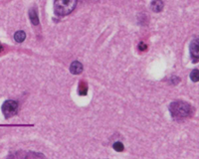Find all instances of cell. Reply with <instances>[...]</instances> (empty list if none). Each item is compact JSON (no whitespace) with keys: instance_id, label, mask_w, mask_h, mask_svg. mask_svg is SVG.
Masks as SVG:
<instances>
[{"instance_id":"cell-10","label":"cell","mask_w":199,"mask_h":159,"mask_svg":"<svg viewBox=\"0 0 199 159\" xmlns=\"http://www.w3.org/2000/svg\"><path fill=\"white\" fill-rule=\"evenodd\" d=\"M113 147H114V149L116 150V151H119V152L122 151V150H124V144H122V142H119V141L114 142V145H113Z\"/></svg>"},{"instance_id":"cell-8","label":"cell","mask_w":199,"mask_h":159,"mask_svg":"<svg viewBox=\"0 0 199 159\" xmlns=\"http://www.w3.org/2000/svg\"><path fill=\"white\" fill-rule=\"evenodd\" d=\"M25 38H26V34H25V32L22 31V30L17 31L14 34V39L16 42H18V43H22L23 41L25 40Z\"/></svg>"},{"instance_id":"cell-4","label":"cell","mask_w":199,"mask_h":159,"mask_svg":"<svg viewBox=\"0 0 199 159\" xmlns=\"http://www.w3.org/2000/svg\"><path fill=\"white\" fill-rule=\"evenodd\" d=\"M190 53L193 58V61L196 62L199 58V45H198V40L193 39L191 44H190Z\"/></svg>"},{"instance_id":"cell-1","label":"cell","mask_w":199,"mask_h":159,"mask_svg":"<svg viewBox=\"0 0 199 159\" xmlns=\"http://www.w3.org/2000/svg\"><path fill=\"white\" fill-rule=\"evenodd\" d=\"M170 114L173 119H182L189 116L192 113V108L187 103L183 101H175L172 103L169 106Z\"/></svg>"},{"instance_id":"cell-11","label":"cell","mask_w":199,"mask_h":159,"mask_svg":"<svg viewBox=\"0 0 199 159\" xmlns=\"http://www.w3.org/2000/svg\"><path fill=\"white\" fill-rule=\"evenodd\" d=\"M190 79L192 80L193 82H198L199 80V76H198V70L197 69H194L191 72V74H190Z\"/></svg>"},{"instance_id":"cell-5","label":"cell","mask_w":199,"mask_h":159,"mask_svg":"<svg viewBox=\"0 0 199 159\" xmlns=\"http://www.w3.org/2000/svg\"><path fill=\"white\" fill-rule=\"evenodd\" d=\"M70 72L74 75H79L83 72V65L78 61L73 62L70 66Z\"/></svg>"},{"instance_id":"cell-12","label":"cell","mask_w":199,"mask_h":159,"mask_svg":"<svg viewBox=\"0 0 199 159\" xmlns=\"http://www.w3.org/2000/svg\"><path fill=\"white\" fill-rule=\"evenodd\" d=\"M138 49H140V51H141V52L146 51V49H148V45L143 42H140V44H138Z\"/></svg>"},{"instance_id":"cell-9","label":"cell","mask_w":199,"mask_h":159,"mask_svg":"<svg viewBox=\"0 0 199 159\" xmlns=\"http://www.w3.org/2000/svg\"><path fill=\"white\" fill-rule=\"evenodd\" d=\"M87 93H88V86L86 85V83L82 82L79 85V95H86Z\"/></svg>"},{"instance_id":"cell-2","label":"cell","mask_w":199,"mask_h":159,"mask_svg":"<svg viewBox=\"0 0 199 159\" xmlns=\"http://www.w3.org/2000/svg\"><path fill=\"white\" fill-rule=\"evenodd\" d=\"M77 0H56L54 10L58 16H66L75 9Z\"/></svg>"},{"instance_id":"cell-7","label":"cell","mask_w":199,"mask_h":159,"mask_svg":"<svg viewBox=\"0 0 199 159\" xmlns=\"http://www.w3.org/2000/svg\"><path fill=\"white\" fill-rule=\"evenodd\" d=\"M151 9L153 12L155 13H158L160 11L162 10L163 8V2L161 0H154V1L151 2Z\"/></svg>"},{"instance_id":"cell-13","label":"cell","mask_w":199,"mask_h":159,"mask_svg":"<svg viewBox=\"0 0 199 159\" xmlns=\"http://www.w3.org/2000/svg\"><path fill=\"white\" fill-rule=\"evenodd\" d=\"M2 50H3V47H2V45L0 44V52H2Z\"/></svg>"},{"instance_id":"cell-6","label":"cell","mask_w":199,"mask_h":159,"mask_svg":"<svg viewBox=\"0 0 199 159\" xmlns=\"http://www.w3.org/2000/svg\"><path fill=\"white\" fill-rule=\"evenodd\" d=\"M29 18H30V21L32 22L33 25L36 26L39 24V18H38L37 11L35 8H32V9L29 10Z\"/></svg>"},{"instance_id":"cell-3","label":"cell","mask_w":199,"mask_h":159,"mask_svg":"<svg viewBox=\"0 0 199 159\" xmlns=\"http://www.w3.org/2000/svg\"><path fill=\"white\" fill-rule=\"evenodd\" d=\"M18 111V103L15 100H6L2 106V112H3L4 116L8 119L15 116L16 112Z\"/></svg>"}]
</instances>
